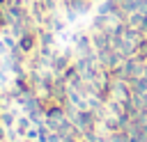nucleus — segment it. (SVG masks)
<instances>
[{"instance_id":"f03ea898","label":"nucleus","mask_w":147,"mask_h":142,"mask_svg":"<svg viewBox=\"0 0 147 142\" xmlns=\"http://www.w3.org/2000/svg\"><path fill=\"white\" fill-rule=\"evenodd\" d=\"M0 121H2L5 126H11V124H14V115H11V112H2V115H0Z\"/></svg>"},{"instance_id":"7ed1b4c3","label":"nucleus","mask_w":147,"mask_h":142,"mask_svg":"<svg viewBox=\"0 0 147 142\" xmlns=\"http://www.w3.org/2000/svg\"><path fill=\"white\" fill-rule=\"evenodd\" d=\"M9 21H7V11H5V7H0V30L7 25Z\"/></svg>"},{"instance_id":"20e7f679","label":"nucleus","mask_w":147,"mask_h":142,"mask_svg":"<svg viewBox=\"0 0 147 142\" xmlns=\"http://www.w3.org/2000/svg\"><path fill=\"white\" fill-rule=\"evenodd\" d=\"M25 126H28V119H18V133H23Z\"/></svg>"},{"instance_id":"39448f33","label":"nucleus","mask_w":147,"mask_h":142,"mask_svg":"<svg viewBox=\"0 0 147 142\" xmlns=\"http://www.w3.org/2000/svg\"><path fill=\"white\" fill-rule=\"evenodd\" d=\"M0 142H5V128H2V124H0Z\"/></svg>"},{"instance_id":"f257e3e1","label":"nucleus","mask_w":147,"mask_h":142,"mask_svg":"<svg viewBox=\"0 0 147 142\" xmlns=\"http://www.w3.org/2000/svg\"><path fill=\"white\" fill-rule=\"evenodd\" d=\"M34 46H37V34H34V32L28 30L23 37H18V48H21L23 53H32Z\"/></svg>"}]
</instances>
